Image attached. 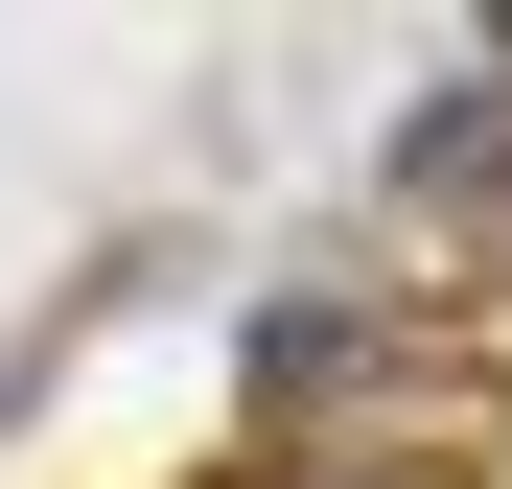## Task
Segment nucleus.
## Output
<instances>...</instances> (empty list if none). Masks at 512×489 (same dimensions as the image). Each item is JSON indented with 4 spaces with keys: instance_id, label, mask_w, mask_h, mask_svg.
<instances>
[{
    "instance_id": "nucleus-1",
    "label": "nucleus",
    "mask_w": 512,
    "mask_h": 489,
    "mask_svg": "<svg viewBox=\"0 0 512 489\" xmlns=\"http://www.w3.org/2000/svg\"><path fill=\"white\" fill-rule=\"evenodd\" d=\"M233 396H256V420H326V396H373V303H326V280H280V303L233 326Z\"/></svg>"
},
{
    "instance_id": "nucleus-2",
    "label": "nucleus",
    "mask_w": 512,
    "mask_h": 489,
    "mask_svg": "<svg viewBox=\"0 0 512 489\" xmlns=\"http://www.w3.org/2000/svg\"><path fill=\"white\" fill-rule=\"evenodd\" d=\"M396 187H419V210H512V47H466L443 94L396 117Z\"/></svg>"
}]
</instances>
